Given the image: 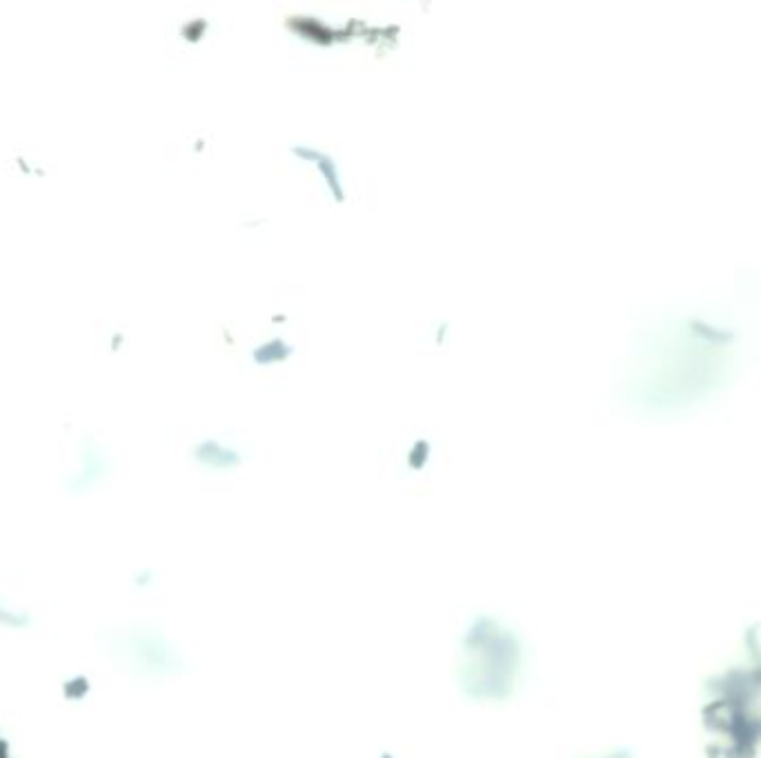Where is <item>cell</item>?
<instances>
[{"instance_id": "obj_1", "label": "cell", "mask_w": 761, "mask_h": 758, "mask_svg": "<svg viewBox=\"0 0 761 758\" xmlns=\"http://www.w3.org/2000/svg\"><path fill=\"white\" fill-rule=\"evenodd\" d=\"M294 154H299L301 163L305 165H312L316 172H319L321 181L325 183V189H328V194L334 198L336 203H343L345 201V185H343V178H341V172L339 167H336V163L332 161V158L321 152V149L316 147H308V145H299L294 147Z\"/></svg>"}, {"instance_id": "obj_2", "label": "cell", "mask_w": 761, "mask_h": 758, "mask_svg": "<svg viewBox=\"0 0 761 758\" xmlns=\"http://www.w3.org/2000/svg\"><path fill=\"white\" fill-rule=\"evenodd\" d=\"M36 625L32 610H27L23 603L14 601L5 594H0V630L7 632H27Z\"/></svg>"}, {"instance_id": "obj_3", "label": "cell", "mask_w": 761, "mask_h": 758, "mask_svg": "<svg viewBox=\"0 0 761 758\" xmlns=\"http://www.w3.org/2000/svg\"><path fill=\"white\" fill-rule=\"evenodd\" d=\"M288 356H290V347H285L283 341L279 343V347H274V349H272V341H268V343L256 349L254 361L261 363V365H270V363L285 361V358H288Z\"/></svg>"}]
</instances>
